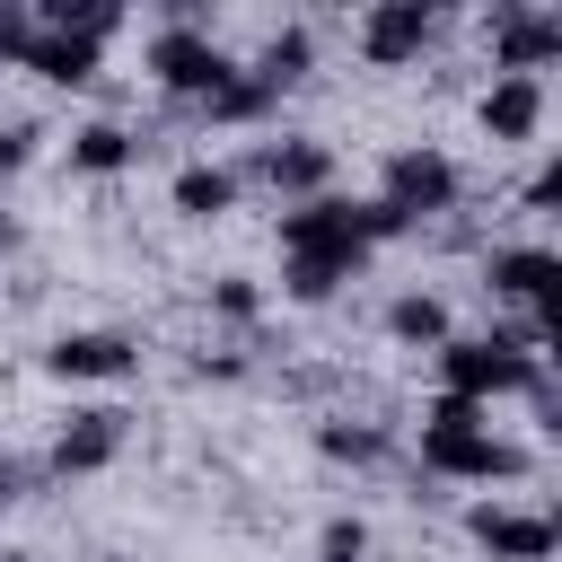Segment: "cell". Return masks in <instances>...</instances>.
Wrapping results in <instances>:
<instances>
[{
  "instance_id": "cell-6",
  "label": "cell",
  "mask_w": 562,
  "mask_h": 562,
  "mask_svg": "<svg viewBox=\"0 0 562 562\" xmlns=\"http://www.w3.org/2000/svg\"><path fill=\"white\" fill-rule=\"evenodd\" d=\"M474 123L492 132V149H518V140H536L544 132V79H492L483 88V105H474Z\"/></svg>"
},
{
  "instance_id": "cell-2",
  "label": "cell",
  "mask_w": 562,
  "mask_h": 562,
  "mask_svg": "<svg viewBox=\"0 0 562 562\" xmlns=\"http://www.w3.org/2000/svg\"><path fill=\"white\" fill-rule=\"evenodd\" d=\"M422 465L457 483H501V474H527V448H509L501 430H422Z\"/></svg>"
},
{
  "instance_id": "cell-13",
  "label": "cell",
  "mask_w": 562,
  "mask_h": 562,
  "mask_svg": "<svg viewBox=\"0 0 562 562\" xmlns=\"http://www.w3.org/2000/svg\"><path fill=\"white\" fill-rule=\"evenodd\" d=\"M483 281H492V299H536L544 281H553V255L544 246H501V255H483Z\"/></svg>"
},
{
  "instance_id": "cell-20",
  "label": "cell",
  "mask_w": 562,
  "mask_h": 562,
  "mask_svg": "<svg viewBox=\"0 0 562 562\" xmlns=\"http://www.w3.org/2000/svg\"><path fill=\"white\" fill-rule=\"evenodd\" d=\"M211 307L237 316V325H255V316H263V290H255L246 272H228V281H211Z\"/></svg>"
},
{
  "instance_id": "cell-15",
  "label": "cell",
  "mask_w": 562,
  "mask_h": 562,
  "mask_svg": "<svg viewBox=\"0 0 562 562\" xmlns=\"http://www.w3.org/2000/svg\"><path fill=\"white\" fill-rule=\"evenodd\" d=\"M307 61H316V35L307 26H272V44H263V61H255V79L281 97L290 79H307Z\"/></svg>"
},
{
  "instance_id": "cell-9",
  "label": "cell",
  "mask_w": 562,
  "mask_h": 562,
  "mask_svg": "<svg viewBox=\"0 0 562 562\" xmlns=\"http://www.w3.org/2000/svg\"><path fill=\"white\" fill-rule=\"evenodd\" d=\"M26 70H44L53 88H88V79H97V35H79V26H35Z\"/></svg>"
},
{
  "instance_id": "cell-7",
  "label": "cell",
  "mask_w": 562,
  "mask_h": 562,
  "mask_svg": "<svg viewBox=\"0 0 562 562\" xmlns=\"http://www.w3.org/2000/svg\"><path fill=\"white\" fill-rule=\"evenodd\" d=\"M465 527H474V544H483L492 562H544V553H553V518H544V509H501V501H483Z\"/></svg>"
},
{
  "instance_id": "cell-12",
  "label": "cell",
  "mask_w": 562,
  "mask_h": 562,
  "mask_svg": "<svg viewBox=\"0 0 562 562\" xmlns=\"http://www.w3.org/2000/svg\"><path fill=\"white\" fill-rule=\"evenodd\" d=\"M123 369H132L123 334H61L53 342V378H123Z\"/></svg>"
},
{
  "instance_id": "cell-16",
  "label": "cell",
  "mask_w": 562,
  "mask_h": 562,
  "mask_svg": "<svg viewBox=\"0 0 562 562\" xmlns=\"http://www.w3.org/2000/svg\"><path fill=\"white\" fill-rule=\"evenodd\" d=\"M228 202H237V176H228V167H184V176H176V211H184V220H220Z\"/></svg>"
},
{
  "instance_id": "cell-14",
  "label": "cell",
  "mask_w": 562,
  "mask_h": 562,
  "mask_svg": "<svg viewBox=\"0 0 562 562\" xmlns=\"http://www.w3.org/2000/svg\"><path fill=\"white\" fill-rule=\"evenodd\" d=\"M132 158H140V140H132L123 123H79V132H70V167H79V176H114V167H132Z\"/></svg>"
},
{
  "instance_id": "cell-18",
  "label": "cell",
  "mask_w": 562,
  "mask_h": 562,
  "mask_svg": "<svg viewBox=\"0 0 562 562\" xmlns=\"http://www.w3.org/2000/svg\"><path fill=\"white\" fill-rule=\"evenodd\" d=\"M386 334H395V342H448V307H439L430 290H404V299L386 307Z\"/></svg>"
},
{
  "instance_id": "cell-4",
  "label": "cell",
  "mask_w": 562,
  "mask_h": 562,
  "mask_svg": "<svg viewBox=\"0 0 562 562\" xmlns=\"http://www.w3.org/2000/svg\"><path fill=\"white\" fill-rule=\"evenodd\" d=\"M378 202H386L404 228H413V220H439V211L457 202V167H448L439 149H395V158H386V193H378Z\"/></svg>"
},
{
  "instance_id": "cell-26",
  "label": "cell",
  "mask_w": 562,
  "mask_h": 562,
  "mask_svg": "<svg viewBox=\"0 0 562 562\" xmlns=\"http://www.w3.org/2000/svg\"><path fill=\"white\" fill-rule=\"evenodd\" d=\"M18 483H26V465H0V501H18Z\"/></svg>"
},
{
  "instance_id": "cell-3",
  "label": "cell",
  "mask_w": 562,
  "mask_h": 562,
  "mask_svg": "<svg viewBox=\"0 0 562 562\" xmlns=\"http://www.w3.org/2000/svg\"><path fill=\"white\" fill-rule=\"evenodd\" d=\"M149 70H158V88H176V97H211V88H220L237 61H228V53H220V44H211L193 18H176V26L149 44Z\"/></svg>"
},
{
  "instance_id": "cell-25",
  "label": "cell",
  "mask_w": 562,
  "mask_h": 562,
  "mask_svg": "<svg viewBox=\"0 0 562 562\" xmlns=\"http://www.w3.org/2000/svg\"><path fill=\"white\" fill-rule=\"evenodd\" d=\"M553 193H562V167H536V184H527V211H544Z\"/></svg>"
},
{
  "instance_id": "cell-19",
  "label": "cell",
  "mask_w": 562,
  "mask_h": 562,
  "mask_svg": "<svg viewBox=\"0 0 562 562\" xmlns=\"http://www.w3.org/2000/svg\"><path fill=\"white\" fill-rule=\"evenodd\" d=\"M325 457H342V465H378V457H386V430H369V422H325Z\"/></svg>"
},
{
  "instance_id": "cell-1",
  "label": "cell",
  "mask_w": 562,
  "mask_h": 562,
  "mask_svg": "<svg viewBox=\"0 0 562 562\" xmlns=\"http://www.w3.org/2000/svg\"><path fill=\"white\" fill-rule=\"evenodd\" d=\"M439 378H448V395H465V404L492 413V395L536 386L544 369H536V351H518L509 334H474V342H439Z\"/></svg>"
},
{
  "instance_id": "cell-11",
  "label": "cell",
  "mask_w": 562,
  "mask_h": 562,
  "mask_svg": "<svg viewBox=\"0 0 562 562\" xmlns=\"http://www.w3.org/2000/svg\"><path fill=\"white\" fill-rule=\"evenodd\" d=\"M255 176H263L272 193H307V202H316V184L334 176V158H325V140H272V149L255 158Z\"/></svg>"
},
{
  "instance_id": "cell-8",
  "label": "cell",
  "mask_w": 562,
  "mask_h": 562,
  "mask_svg": "<svg viewBox=\"0 0 562 562\" xmlns=\"http://www.w3.org/2000/svg\"><path fill=\"white\" fill-rule=\"evenodd\" d=\"M439 35V18L422 9V0H386V9H369L360 18V53L378 61V70H395V61H413L422 44Z\"/></svg>"
},
{
  "instance_id": "cell-5",
  "label": "cell",
  "mask_w": 562,
  "mask_h": 562,
  "mask_svg": "<svg viewBox=\"0 0 562 562\" xmlns=\"http://www.w3.org/2000/svg\"><path fill=\"white\" fill-rule=\"evenodd\" d=\"M492 53H501L509 79H536L562 53V18L553 9H492Z\"/></svg>"
},
{
  "instance_id": "cell-24",
  "label": "cell",
  "mask_w": 562,
  "mask_h": 562,
  "mask_svg": "<svg viewBox=\"0 0 562 562\" xmlns=\"http://www.w3.org/2000/svg\"><path fill=\"white\" fill-rule=\"evenodd\" d=\"M26 140H35L26 123H0V176H18V167H26Z\"/></svg>"
},
{
  "instance_id": "cell-21",
  "label": "cell",
  "mask_w": 562,
  "mask_h": 562,
  "mask_svg": "<svg viewBox=\"0 0 562 562\" xmlns=\"http://www.w3.org/2000/svg\"><path fill=\"white\" fill-rule=\"evenodd\" d=\"M422 430H492V413H483V404H465V395H439Z\"/></svg>"
},
{
  "instance_id": "cell-17",
  "label": "cell",
  "mask_w": 562,
  "mask_h": 562,
  "mask_svg": "<svg viewBox=\"0 0 562 562\" xmlns=\"http://www.w3.org/2000/svg\"><path fill=\"white\" fill-rule=\"evenodd\" d=\"M202 105H211V123H255V114H272V88H263L255 70H228Z\"/></svg>"
},
{
  "instance_id": "cell-23",
  "label": "cell",
  "mask_w": 562,
  "mask_h": 562,
  "mask_svg": "<svg viewBox=\"0 0 562 562\" xmlns=\"http://www.w3.org/2000/svg\"><path fill=\"white\" fill-rule=\"evenodd\" d=\"M26 44H35V18L26 9H0V61H26Z\"/></svg>"
},
{
  "instance_id": "cell-22",
  "label": "cell",
  "mask_w": 562,
  "mask_h": 562,
  "mask_svg": "<svg viewBox=\"0 0 562 562\" xmlns=\"http://www.w3.org/2000/svg\"><path fill=\"white\" fill-rule=\"evenodd\" d=\"M360 553H369V527H360V518H334V527H325V553H316V562H360Z\"/></svg>"
},
{
  "instance_id": "cell-10",
  "label": "cell",
  "mask_w": 562,
  "mask_h": 562,
  "mask_svg": "<svg viewBox=\"0 0 562 562\" xmlns=\"http://www.w3.org/2000/svg\"><path fill=\"white\" fill-rule=\"evenodd\" d=\"M123 448V413H70V430L53 439V474H97Z\"/></svg>"
},
{
  "instance_id": "cell-27",
  "label": "cell",
  "mask_w": 562,
  "mask_h": 562,
  "mask_svg": "<svg viewBox=\"0 0 562 562\" xmlns=\"http://www.w3.org/2000/svg\"><path fill=\"white\" fill-rule=\"evenodd\" d=\"M9 237H18V228H9V211H0V246H9Z\"/></svg>"
}]
</instances>
